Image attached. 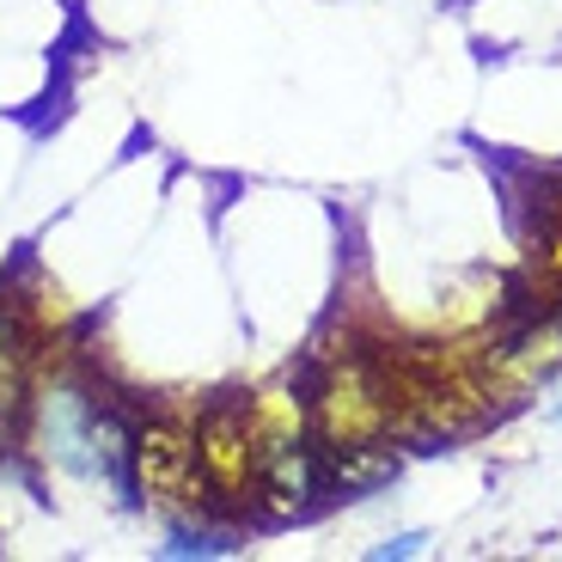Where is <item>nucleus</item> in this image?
Returning a JSON list of instances; mask_svg holds the SVG:
<instances>
[{
	"label": "nucleus",
	"instance_id": "1",
	"mask_svg": "<svg viewBox=\"0 0 562 562\" xmlns=\"http://www.w3.org/2000/svg\"><path fill=\"white\" fill-rule=\"evenodd\" d=\"M135 416L111 380L80 355H49L31 367L19 409V452L43 477L99 490L116 507H140L135 490Z\"/></svg>",
	"mask_w": 562,
	"mask_h": 562
},
{
	"label": "nucleus",
	"instance_id": "2",
	"mask_svg": "<svg viewBox=\"0 0 562 562\" xmlns=\"http://www.w3.org/2000/svg\"><path fill=\"white\" fill-rule=\"evenodd\" d=\"M306 416L312 440L324 459L361 447H397V404L385 380L380 342H342L318 355V373L306 385Z\"/></svg>",
	"mask_w": 562,
	"mask_h": 562
},
{
	"label": "nucleus",
	"instance_id": "3",
	"mask_svg": "<svg viewBox=\"0 0 562 562\" xmlns=\"http://www.w3.org/2000/svg\"><path fill=\"white\" fill-rule=\"evenodd\" d=\"M135 490L159 514H209L196 464V409L154 404L135 416Z\"/></svg>",
	"mask_w": 562,
	"mask_h": 562
},
{
	"label": "nucleus",
	"instance_id": "4",
	"mask_svg": "<svg viewBox=\"0 0 562 562\" xmlns=\"http://www.w3.org/2000/svg\"><path fill=\"white\" fill-rule=\"evenodd\" d=\"M196 464H202V495L209 514H251L257 490V428L245 397L196 409Z\"/></svg>",
	"mask_w": 562,
	"mask_h": 562
},
{
	"label": "nucleus",
	"instance_id": "5",
	"mask_svg": "<svg viewBox=\"0 0 562 562\" xmlns=\"http://www.w3.org/2000/svg\"><path fill=\"white\" fill-rule=\"evenodd\" d=\"M37 367V337L13 306H0V452L19 447V409H25V385Z\"/></svg>",
	"mask_w": 562,
	"mask_h": 562
},
{
	"label": "nucleus",
	"instance_id": "6",
	"mask_svg": "<svg viewBox=\"0 0 562 562\" xmlns=\"http://www.w3.org/2000/svg\"><path fill=\"white\" fill-rule=\"evenodd\" d=\"M239 526L214 520V514H166L159 557L166 562H209V557H239Z\"/></svg>",
	"mask_w": 562,
	"mask_h": 562
},
{
	"label": "nucleus",
	"instance_id": "7",
	"mask_svg": "<svg viewBox=\"0 0 562 562\" xmlns=\"http://www.w3.org/2000/svg\"><path fill=\"white\" fill-rule=\"evenodd\" d=\"M422 550H428V532L409 526V532H392V538H380V544H367V562H409V557H422Z\"/></svg>",
	"mask_w": 562,
	"mask_h": 562
},
{
	"label": "nucleus",
	"instance_id": "8",
	"mask_svg": "<svg viewBox=\"0 0 562 562\" xmlns=\"http://www.w3.org/2000/svg\"><path fill=\"white\" fill-rule=\"evenodd\" d=\"M538 416H544L550 428H562V373H550V380L538 385Z\"/></svg>",
	"mask_w": 562,
	"mask_h": 562
}]
</instances>
